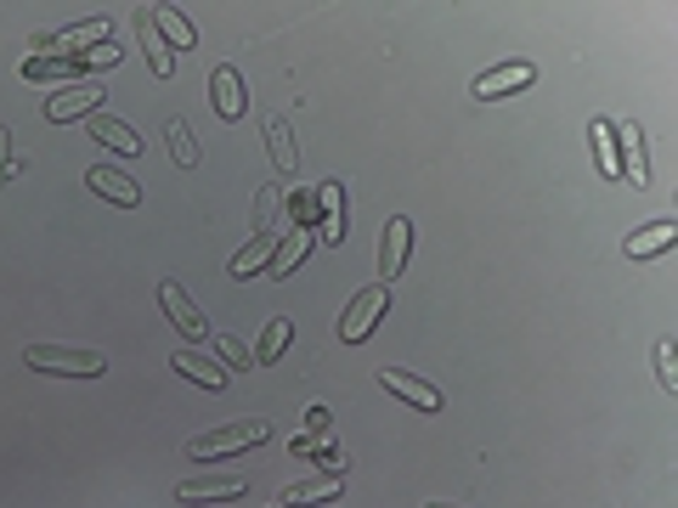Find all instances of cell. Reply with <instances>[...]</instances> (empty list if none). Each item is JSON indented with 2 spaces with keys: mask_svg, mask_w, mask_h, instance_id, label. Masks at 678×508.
Returning <instances> with one entry per match:
<instances>
[{
  "mask_svg": "<svg viewBox=\"0 0 678 508\" xmlns=\"http://www.w3.org/2000/svg\"><path fill=\"white\" fill-rule=\"evenodd\" d=\"M261 441H272V419H237V424H221V430H210V435H199V441H187L181 457H187V464H210V457L250 452V446H261Z\"/></svg>",
  "mask_w": 678,
  "mask_h": 508,
  "instance_id": "cell-1",
  "label": "cell"
},
{
  "mask_svg": "<svg viewBox=\"0 0 678 508\" xmlns=\"http://www.w3.org/2000/svg\"><path fill=\"white\" fill-rule=\"evenodd\" d=\"M23 362H29L34 373H68V379L108 373V356H103V350H74V345H29Z\"/></svg>",
  "mask_w": 678,
  "mask_h": 508,
  "instance_id": "cell-2",
  "label": "cell"
},
{
  "mask_svg": "<svg viewBox=\"0 0 678 508\" xmlns=\"http://www.w3.org/2000/svg\"><path fill=\"white\" fill-rule=\"evenodd\" d=\"M384 305H391V288H384V283H373V288H362V294L351 299V311H346V322H339V339H346V345H362V339L373 334V322L384 317Z\"/></svg>",
  "mask_w": 678,
  "mask_h": 508,
  "instance_id": "cell-3",
  "label": "cell"
},
{
  "mask_svg": "<svg viewBox=\"0 0 678 508\" xmlns=\"http://www.w3.org/2000/svg\"><path fill=\"white\" fill-rule=\"evenodd\" d=\"M616 170L634 181V187H650V152H645V125H622L616 130Z\"/></svg>",
  "mask_w": 678,
  "mask_h": 508,
  "instance_id": "cell-4",
  "label": "cell"
},
{
  "mask_svg": "<svg viewBox=\"0 0 678 508\" xmlns=\"http://www.w3.org/2000/svg\"><path fill=\"white\" fill-rule=\"evenodd\" d=\"M96 102H108V96H103V85H68V91H57L52 102H45V119H52V125L91 119V114H96Z\"/></svg>",
  "mask_w": 678,
  "mask_h": 508,
  "instance_id": "cell-5",
  "label": "cell"
},
{
  "mask_svg": "<svg viewBox=\"0 0 678 508\" xmlns=\"http://www.w3.org/2000/svg\"><path fill=\"white\" fill-rule=\"evenodd\" d=\"M407 254H413V221L396 215L391 226H384V248H379V283H396L402 266H407Z\"/></svg>",
  "mask_w": 678,
  "mask_h": 508,
  "instance_id": "cell-6",
  "label": "cell"
},
{
  "mask_svg": "<svg viewBox=\"0 0 678 508\" xmlns=\"http://www.w3.org/2000/svg\"><path fill=\"white\" fill-rule=\"evenodd\" d=\"M244 486H250V480L237 475V469H232V475H192V480L176 486V497H181V502H226V497H244Z\"/></svg>",
  "mask_w": 678,
  "mask_h": 508,
  "instance_id": "cell-7",
  "label": "cell"
},
{
  "mask_svg": "<svg viewBox=\"0 0 678 508\" xmlns=\"http://www.w3.org/2000/svg\"><path fill=\"white\" fill-rule=\"evenodd\" d=\"M29 45H34V51H91V45H108V18L74 23V29H63V34H34Z\"/></svg>",
  "mask_w": 678,
  "mask_h": 508,
  "instance_id": "cell-8",
  "label": "cell"
},
{
  "mask_svg": "<svg viewBox=\"0 0 678 508\" xmlns=\"http://www.w3.org/2000/svg\"><path fill=\"white\" fill-rule=\"evenodd\" d=\"M379 384L391 395H402V401H413V406H424V413H442V390L413 379V373H402V368H379Z\"/></svg>",
  "mask_w": 678,
  "mask_h": 508,
  "instance_id": "cell-9",
  "label": "cell"
},
{
  "mask_svg": "<svg viewBox=\"0 0 678 508\" xmlns=\"http://www.w3.org/2000/svg\"><path fill=\"white\" fill-rule=\"evenodd\" d=\"M85 187H91V192H103L108 203H119V210H136V203H141V187H136L130 176L108 170V165H91V170H85Z\"/></svg>",
  "mask_w": 678,
  "mask_h": 508,
  "instance_id": "cell-10",
  "label": "cell"
},
{
  "mask_svg": "<svg viewBox=\"0 0 678 508\" xmlns=\"http://www.w3.org/2000/svg\"><path fill=\"white\" fill-rule=\"evenodd\" d=\"M159 305H165V317H170L187 339H204V311L181 294V283H159Z\"/></svg>",
  "mask_w": 678,
  "mask_h": 508,
  "instance_id": "cell-11",
  "label": "cell"
},
{
  "mask_svg": "<svg viewBox=\"0 0 678 508\" xmlns=\"http://www.w3.org/2000/svg\"><path fill=\"white\" fill-rule=\"evenodd\" d=\"M210 108L221 114V119H244V80H237V68H215L210 74Z\"/></svg>",
  "mask_w": 678,
  "mask_h": 508,
  "instance_id": "cell-12",
  "label": "cell"
},
{
  "mask_svg": "<svg viewBox=\"0 0 678 508\" xmlns=\"http://www.w3.org/2000/svg\"><path fill=\"white\" fill-rule=\"evenodd\" d=\"M531 80H538V68H531V63H509V68H492V74H480V80H475V96H480V102H492V96L526 91Z\"/></svg>",
  "mask_w": 678,
  "mask_h": 508,
  "instance_id": "cell-13",
  "label": "cell"
},
{
  "mask_svg": "<svg viewBox=\"0 0 678 508\" xmlns=\"http://www.w3.org/2000/svg\"><path fill=\"white\" fill-rule=\"evenodd\" d=\"M91 136L103 141V147H114L119 159H136V152H141V136L125 119H114V114H91Z\"/></svg>",
  "mask_w": 678,
  "mask_h": 508,
  "instance_id": "cell-14",
  "label": "cell"
},
{
  "mask_svg": "<svg viewBox=\"0 0 678 508\" xmlns=\"http://www.w3.org/2000/svg\"><path fill=\"white\" fill-rule=\"evenodd\" d=\"M277 243H283V237H272V232H255V237H250L244 248H237V254H232V266H226V277L237 283V277H255L261 266H272V248H277Z\"/></svg>",
  "mask_w": 678,
  "mask_h": 508,
  "instance_id": "cell-15",
  "label": "cell"
},
{
  "mask_svg": "<svg viewBox=\"0 0 678 508\" xmlns=\"http://www.w3.org/2000/svg\"><path fill=\"white\" fill-rule=\"evenodd\" d=\"M136 40H141V51H148V63H153V74H159V80H170V74H176V57H170V45H165V34L153 29V12H148V7H141V12H136Z\"/></svg>",
  "mask_w": 678,
  "mask_h": 508,
  "instance_id": "cell-16",
  "label": "cell"
},
{
  "mask_svg": "<svg viewBox=\"0 0 678 508\" xmlns=\"http://www.w3.org/2000/svg\"><path fill=\"white\" fill-rule=\"evenodd\" d=\"M678 243V226L672 221H650V226H639L634 237H627V261H650V254H667Z\"/></svg>",
  "mask_w": 678,
  "mask_h": 508,
  "instance_id": "cell-17",
  "label": "cell"
},
{
  "mask_svg": "<svg viewBox=\"0 0 678 508\" xmlns=\"http://www.w3.org/2000/svg\"><path fill=\"white\" fill-rule=\"evenodd\" d=\"M322 243H346V187L322 181Z\"/></svg>",
  "mask_w": 678,
  "mask_h": 508,
  "instance_id": "cell-18",
  "label": "cell"
},
{
  "mask_svg": "<svg viewBox=\"0 0 678 508\" xmlns=\"http://www.w3.org/2000/svg\"><path fill=\"white\" fill-rule=\"evenodd\" d=\"M339 486H346V475H322V480H300V486H288L277 497V508H300V502H333Z\"/></svg>",
  "mask_w": 678,
  "mask_h": 508,
  "instance_id": "cell-19",
  "label": "cell"
},
{
  "mask_svg": "<svg viewBox=\"0 0 678 508\" xmlns=\"http://www.w3.org/2000/svg\"><path fill=\"white\" fill-rule=\"evenodd\" d=\"M266 152H272V165H277L283 176L300 170V147H295V136H288L283 119H266Z\"/></svg>",
  "mask_w": 678,
  "mask_h": 508,
  "instance_id": "cell-20",
  "label": "cell"
},
{
  "mask_svg": "<svg viewBox=\"0 0 678 508\" xmlns=\"http://www.w3.org/2000/svg\"><path fill=\"white\" fill-rule=\"evenodd\" d=\"M176 373H187L192 384H204V390H226V379L232 373H221L215 362H210V356H192V350H176V362H170Z\"/></svg>",
  "mask_w": 678,
  "mask_h": 508,
  "instance_id": "cell-21",
  "label": "cell"
},
{
  "mask_svg": "<svg viewBox=\"0 0 678 508\" xmlns=\"http://www.w3.org/2000/svg\"><path fill=\"white\" fill-rule=\"evenodd\" d=\"M148 12H153V29L165 34V45H181V51H187L192 40H199V34H192V23H187L176 7H148Z\"/></svg>",
  "mask_w": 678,
  "mask_h": 508,
  "instance_id": "cell-22",
  "label": "cell"
},
{
  "mask_svg": "<svg viewBox=\"0 0 678 508\" xmlns=\"http://www.w3.org/2000/svg\"><path fill=\"white\" fill-rule=\"evenodd\" d=\"M306 248H311V232H300V226H295V232L283 237V248L272 254V277H288V272H295V266L306 261Z\"/></svg>",
  "mask_w": 678,
  "mask_h": 508,
  "instance_id": "cell-23",
  "label": "cell"
},
{
  "mask_svg": "<svg viewBox=\"0 0 678 508\" xmlns=\"http://www.w3.org/2000/svg\"><path fill=\"white\" fill-rule=\"evenodd\" d=\"M295 457H317L328 475H346V464H339V452L328 446V435H300V441H295Z\"/></svg>",
  "mask_w": 678,
  "mask_h": 508,
  "instance_id": "cell-24",
  "label": "cell"
},
{
  "mask_svg": "<svg viewBox=\"0 0 678 508\" xmlns=\"http://www.w3.org/2000/svg\"><path fill=\"white\" fill-rule=\"evenodd\" d=\"M288 328H295L288 317H272V322H266V334H261V350H255V362H277V356L288 350Z\"/></svg>",
  "mask_w": 678,
  "mask_h": 508,
  "instance_id": "cell-25",
  "label": "cell"
},
{
  "mask_svg": "<svg viewBox=\"0 0 678 508\" xmlns=\"http://www.w3.org/2000/svg\"><path fill=\"white\" fill-rule=\"evenodd\" d=\"M594 152H600V176H622L616 170V130H611V119H594Z\"/></svg>",
  "mask_w": 678,
  "mask_h": 508,
  "instance_id": "cell-26",
  "label": "cell"
},
{
  "mask_svg": "<svg viewBox=\"0 0 678 508\" xmlns=\"http://www.w3.org/2000/svg\"><path fill=\"white\" fill-rule=\"evenodd\" d=\"M170 152H176V165H181V170L199 165V147H192V130H187L181 119H170Z\"/></svg>",
  "mask_w": 678,
  "mask_h": 508,
  "instance_id": "cell-27",
  "label": "cell"
},
{
  "mask_svg": "<svg viewBox=\"0 0 678 508\" xmlns=\"http://www.w3.org/2000/svg\"><path fill=\"white\" fill-rule=\"evenodd\" d=\"M63 74H74V63H40V57L23 63V80H34V85H40V80H63Z\"/></svg>",
  "mask_w": 678,
  "mask_h": 508,
  "instance_id": "cell-28",
  "label": "cell"
},
{
  "mask_svg": "<svg viewBox=\"0 0 678 508\" xmlns=\"http://www.w3.org/2000/svg\"><path fill=\"white\" fill-rule=\"evenodd\" d=\"M119 63V51L114 45H91L85 57H74V68H114Z\"/></svg>",
  "mask_w": 678,
  "mask_h": 508,
  "instance_id": "cell-29",
  "label": "cell"
},
{
  "mask_svg": "<svg viewBox=\"0 0 678 508\" xmlns=\"http://www.w3.org/2000/svg\"><path fill=\"white\" fill-rule=\"evenodd\" d=\"M215 350H221V362H226V368H250V362H255V356H250V350H244V345H237V339H232V334H226V339H221V345H215Z\"/></svg>",
  "mask_w": 678,
  "mask_h": 508,
  "instance_id": "cell-30",
  "label": "cell"
},
{
  "mask_svg": "<svg viewBox=\"0 0 678 508\" xmlns=\"http://www.w3.org/2000/svg\"><path fill=\"white\" fill-rule=\"evenodd\" d=\"M656 373H661L667 390H678V368H672V345H667V339L656 345Z\"/></svg>",
  "mask_w": 678,
  "mask_h": 508,
  "instance_id": "cell-31",
  "label": "cell"
},
{
  "mask_svg": "<svg viewBox=\"0 0 678 508\" xmlns=\"http://www.w3.org/2000/svg\"><path fill=\"white\" fill-rule=\"evenodd\" d=\"M18 176V159H12V136H7V125H0V187H7Z\"/></svg>",
  "mask_w": 678,
  "mask_h": 508,
  "instance_id": "cell-32",
  "label": "cell"
},
{
  "mask_svg": "<svg viewBox=\"0 0 678 508\" xmlns=\"http://www.w3.org/2000/svg\"><path fill=\"white\" fill-rule=\"evenodd\" d=\"M306 430H311V435H328V406H322V401L306 406Z\"/></svg>",
  "mask_w": 678,
  "mask_h": 508,
  "instance_id": "cell-33",
  "label": "cell"
},
{
  "mask_svg": "<svg viewBox=\"0 0 678 508\" xmlns=\"http://www.w3.org/2000/svg\"><path fill=\"white\" fill-rule=\"evenodd\" d=\"M424 508H453V502H424Z\"/></svg>",
  "mask_w": 678,
  "mask_h": 508,
  "instance_id": "cell-34",
  "label": "cell"
},
{
  "mask_svg": "<svg viewBox=\"0 0 678 508\" xmlns=\"http://www.w3.org/2000/svg\"><path fill=\"white\" fill-rule=\"evenodd\" d=\"M192 508H204V502H192Z\"/></svg>",
  "mask_w": 678,
  "mask_h": 508,
  "instance_id": "cell-35",
  "label": "cell"
}]
</instances>
